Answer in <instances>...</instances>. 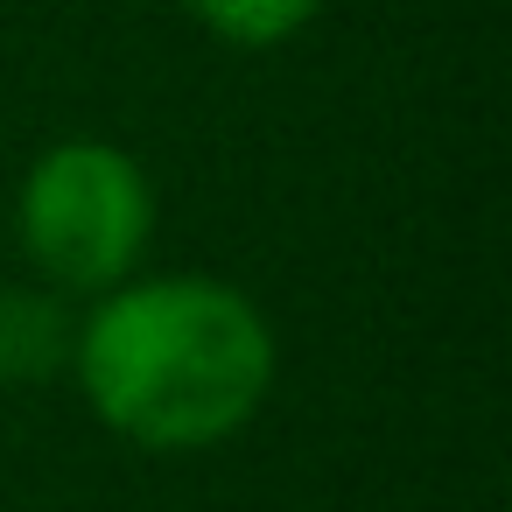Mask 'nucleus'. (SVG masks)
Returning a JSON list of instances; mask_svg holds the SVG:
<instances>
[{"label": "nucleus", "mask_w": 512, "mask_h": 512, "mask_svg": "<svg viewBox=\"0 0 512 512\" xmlns=\"http://www.w3.org/2000/svg\"><path fill=\"white\" fill-rule=\"evenodd\" d=\"M78 379L106 428L148 449H204L274 386L267 316L225 281H141L92 309Z\"/></svg>", "instance_id": "nucleus-1"}, {"label": "nucleus", "mask_w": 512, "mask_h": 512, "mask_svg": "<svg viewBox=\"0 0 512 512\" xmlns=\"http://www.w3.org/2000/svg\"><path fill=\"white\" fill-rule=\"evenodd\" d=\"M71 358V323L50 295L0 288V379H50Z\"/></svg>", "instance_id": "nucleus-3"}, {"label": "nucleus", "mask_w": 512, "mask_h": 512, "mask_svg": "<svg viewBox=\"0 0 512 512\" xmlns=\"http://www.w3.org/2000/svg\"><path fill=\"white\" fill-rule=\"evenodd\" d=\"M197 8V22L211 29V36H225V43H246V50H260V43H281V36H295L323 0H190Z\"/></svg>", "instance_id": "nucleus-4"}, {"label": "nucleus", "mask_w": 512, "mask_h": 512, "mask_svg": "<svg viewBox=\"0 0 512 512\" xmlns=\"http://www.w3.org/2000/svg\"><path fill=\"white\" fill-rule=\"evenodd\" d=\"M148 225H155L148 176L134 169V155L106 141H64L22 183V246L64 295L113 288L141 260Z\"/></svg>", "instance_id": "nucleus-2"}]
</instances>
